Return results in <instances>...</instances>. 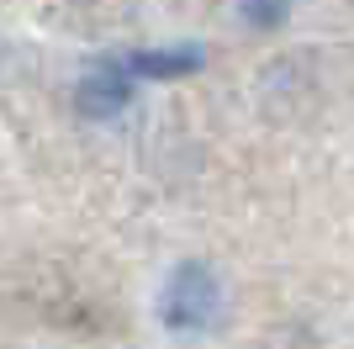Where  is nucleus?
<instances>
[{
	"label": "nucleus",
	"instance_id": "1",
	"mask_svg": "<svg viewBox=\"0 0 354 349\" xmlns=\"http://www.w3.org/2000/svg\"><path fill=\"white\" fill-rule=\"evenodd\" d=\"M222 318V280L207 260H180L159 286V323L169 334H207Z\"/></svg>",
	"mask_w": 354,
	"mask_h": 349
},
{
	"label": "nucleus",
	"instance_id": "2",
	"mask_svg": "<svg viewBox=\"0 0 354 349\" xmlns=\"http://www.w3.org/2000/svg\"><path fill=\"white\" fill-rule=\"evenodd\" d=\"M138 90V74L127 69V58H95L85 69V80L74 85V106L90 116V122H111V116L127 111Z\"/></svg>",
	"mask_w": 354,
	"mask_h": 349
},
{
	"label": "nucleus",
	"instance_id": "3",
	"mask_svg": "<svg viewBox=\"0 0 354 349\" xmlns=\"http://www.w3.org/2000/svg\"><path fill=\"white\" fill-rule=\"evenodd\" d=\"M127 58V69L138 74V80H185V74H196L201 64H207V53H201V43H175V48H133Z\"/></svg>",
	"mask_w": 354,
	"mask_h": 349
},
{
	"label": "nucleus",
	"instance_id": "4",
	"mask_svg": "<svg viewBox=\"0 0 354 349\" xmlns=\"http://www.w3.org/2000/svg\"><path fill=\"white\" fill-rule=\"evenodd\" d=\"M286 16H291V0H238V21L254 32L286 27Z\"/></svg>",
	"mask_w": 354,
	"mask_h": 349
}]
</instances>
